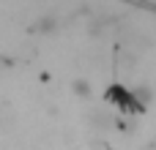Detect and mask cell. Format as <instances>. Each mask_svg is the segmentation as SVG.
Wrapping results in <instances>:
<instances>
[{"label":"cell","mask_w":156,"mask_h":150,"mask_svg":"<svg viewBox=\"0 0 156 150\" xmlns=\"http://www.w3.org/2000/svg\"><path fill=\"white\" fill-rule=\"evenodd\" d=\"M74 90H77V96H90V87H88V82H74Z\"/></svg>","instance_id":"7a4b0ae2"},{"label":"cell","mask_w":156,"mask_h":150,"mask_svg":"<svg viewBox=\"0 0 156 150\" xmlns=\"http://www.w3.org/2000/svg\"><path fill=\"white\" fill-rule=\"evenodd\" d=\"M55 27H58V16H52V14H49V16H41V19H36L30 30H33V33H38V36H44V33H52Z\"/></svg>","instance_id":"6da1fadb"}]
</instances>
